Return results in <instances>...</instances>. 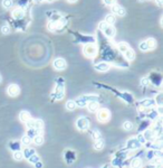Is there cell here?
I'll use <instances>...</instances> for the list:
<instances>
[{
	"label": "cell",
	"mask_w": 163,
	"mask_h": 168,
	"mask_svg": "<svg viewBox=\"0 0 163 168\" xmlns=\"http://www.w3.org/2000/svg\"><path fill=\"white\" fill-rule=\"evenodd\" d=\"M160 116H161V114H160L158 110H155V109H154V110H151V111L148 113V117H149V119H151V120H154V121H155V120H158Z\"/></svg>",
	"instance_id": "24"
},
{
	"label": "cell",
	"mask_w": 163,
	"mask_h": 168,
	"mask_svg": "<svg viewBox=\"0 0 163 168\" xmlns=\"http://www.w3.org/2000/svg\"><path fill=\"white\" fill-rule=\"evenodd\" d=\"M23 16H25V11L23 8H17L12 11V17L16 19H21L23 18Z\"/></svg>",
	"instance_id": "19"
},
{
	"label": "cell",
	"mask_w": 163,
	"mask_h": 168,
	"mask_svg": "<svg viewBox=\"0 0 163 168\" xmlns=\"http://www.w3.org/2000/svg\"><path fill=\"white\" fill-rule=\"evenodd\" d=\"M141 148V144L139 142V140L136 138H130L126 142V149L127 150H132L134 151L136 149H140Z\"/></svg>",
	"instance_id": "5"
},
{
	"label": "cell",
	"mask_w": 163,
	"mask_h": 168,
	"mask_svg": "<svg viewBox=\"0 0 163 168\" xmlns=\"http://www.w3.org/2000/svg\"><path fill=\"white\" fill-rule=\"evenodd\" d=\"M94 69L97 72H106L110 70V64L106 62H98L94 65Z\"/></svg>",
	"instance_id": "10"
},
{
	"label": "cell",
	"mask_w": 163,
	"mask_h": 168,
	"mask_svg": "<svg viewBox=\"0 0 163 168\" xmlns=\"http://www.w3.org/2000/svg\"><path fill=\"white\" fill-rule=\"evenodd\" d=\"M145 42H146L148 46H149V49H154V48L156 47V41H155L154 38H149V39H146Z\"/></svg>",
	"instance_id": "28"
},
{
	"label": "cell",
	"mask_w": 163,
	"mask_h": 168,
	"mask_svg": "<svg viewBox=\"0 0 163 168\" xmlns=\"http://www.w3.org/2000/svg\"><path fill=\"white\" fill-rule=\"evenodd\" d=\"M130 166L131 168H142V166H143L142 159L139 158V157H134V158L131 160Z\"/></svg>",
	"instance_id": "15"
},
{
	"label": "cell",
	"mask_w": 163,
	"mask_h": 168,
	"mask_svg": "<svg viewBox=\"0 0 163 168\" xmlns=\"http://www.w3.org/2000/svg\"><path fill=\"white\" fill-rule=\"evenodd\" d=\"M91 136H92V138H93L94 140L102 138V133H101V131L98 130V129H93V130H91Z\"/></svg>",
	"instance_id": "26"
},
{
	"label": "cell",
	"mask_w": 163,
	"mask_h": 168,
	"mask_svg": "<svg viewBox=\"0 0 163 168\" xmlns=\"http://www.w3.org/2000/svg\"><path fill=\"white\" fill-rule=\"evenodd\" d=\"M21 142L20 141H10L9 148L12 151H17V150H21Z\"/></svg>",
	"instance_id": "20"
},
{
	"label": "cell",
	"mask_w": 163,
	"mask_h": 168,
	"mask_svg": "<svg viewBox=\"0 0 163 168\" xmlns=\"http://www.w3.org/2000/svg\"><path fill=\"white\" fill-rule=\"evenodd\" d=\"M149 126H150V121L149 120H145L141 123V127H139V131H144L146 129H149Z\"/></svg>",
	"instance_id": "35"
},
{
	"label": "cell",
	"mask_w": 163,
	"mask_h": 168,
	"mask_svg": "<svg viewBox=\"0 0 163 168\" xmlns=\"http://www.w3.org/2000/svg\"><path fill=\"white\" fill-rule=\"evenodd\" d=\"M12 6V0H2V7L6 9H9Z\"/></svg>",
	"instance_id": "36"
},
{
	"label": "cell",
	"mask_w": 163,
	"mask_h": 168,
	"mask_svg": "<svg viewBox=\"0 0 163 168\" xmlns=\"http://www.w3.org/2000/svg\"><path fill=\"white\" fill-rule=\"evenodd\" d=\"M139 47H140V49L142 52H146L149 51V46H148V44H146V42H142L140 43V45H139Z\"/></svg>",
	"instance_id": "37"
},
{
	"label": "cell",
	"mask_w": 163,
	"mask_h": 168,
	"mask_svg": "<svg viewBox=\"0 0 163 168\" xmlns=\"http://www.w3.org/2000/svg\"><path fill=\"white\" fill-rule=\"evenodd\" d=\"M103 2H104L106 6H112V5H114L115 0H103Z\"/></svg>",
	"instance_id": "39"
},
{
	"label": "cell",
	"mask_w": 163,
	"mask_h": 168,
	"mask_svg": "<svg viewBox=\"0 0 163 168\" xmlns=\"http://www.w3.org/2000/svg\"><path fill=\"white\" fill-rule=\"evenodd\" d=\"M31 141L35 145L42 146L44 144V137H42V135H36L34 138H31Z\"/></svg>",
	"instance_id": "23"
},
{
	"label": "cell",
	"mask_w": 163,
	"mask_h": 168,
	"mask_svg": "<svg viewBox=\"0 0 163 168\" xmlns=\"http://www.w3.org/2000/svg\"><path fill=\"white\" fill-rule=\"evenodd\" d=\"M117 48H118V51L121 52V53H125L130 47H129V45H127L126 43H120V44L117 45Z\"/></svg>",
	"instance_id": "30"
},
{
	"label": "cell",
	"mask_w": 163,
	"mask_h": 168,
	"mask_svg": "<svg viewBox=\"0 0 163 168\" xmlns=\"http://www.w3.org/2000/svg\"><path fill=\"white\" fill-rule=\"evenodd\" d=\"M64 158H65L66 163L70 165V164H73L75 161V159H76V154H75V151L73 150H67L65 151V154H64Z\"/></svg>",
	"instance_id": "9"
},
{
	"label": "cell",
	"mask_w": 163,
	"mask_h": 168,
	"mask_svg": "<svg viewBox=\"0 0 163 168\" xmlns=\"http://www.w3.org/2000/svg\"><path fill=\"white\" fill-rule=\"evenodd\" d=\"M28 161L30 164H33V165H34V164H36V163H38V161H40V157H39L37 154H35V155H33L31 157H29Z\"/></svg>",
	"instance_id": "31"
},
{
	"label": "cell",
	"mask_w": 163,
	"mask_h": 168,
	"mask_svg": "<svg viewBox=\"0 0 163 168\" xmlns=\"http://www.w3.org/2000/svg\"><path fill=\"white\" fill-rule=\"evenodd\" d=\"M33 128L38 131V133H39V135H42V130H44V122H42V120H40V119H36V120H34V127Z\"/></svg>",
	"instance_id": "13"
},
{
	"label": "cell",
	"mask_w": 163,
	"mask_h": 168,
	"mask_svg": "<svg viewBox=\"0 0 163 168\" xmlns=\"http://www.w3.org/2000/svg\"><path fill=\"white\" fill-rule=\"evenodd\" d=\"M7 93L9 97H17L20 93V88H19L17 84H10L9 86L7 88Z\"/></svg>",
	"instance_id": "7"
},
{
	"label": "cell",
	"mask_w": 163,
	"mask_h": 168,
	"mask_svg": "<svg viewBox=\"0 0 163 168\" xmlns=\"http://www.w3.org/2000/svg\"><path fill=\"white\" fill-rule=\"evenodd\" d=\"M103 33L104 35L108 38H113L115 36V33H116V30H115V28L113 27L112 25H107L106 27L103 29Z\"/></svg>",
	"instance_id": "11"
},
{
	"label": "cell",
	"mask_w": 163,
	"mask_h": 168,
	"mask_svg": "<svg viewBox=\"0 0 163 168\" xmlns=\"http://www.w3.org/2000/svg\"><path fill=\"white\" fill-rule=\"evenodd\" d=\"M2 82V77H1V75H0V83Z\"/></svg>",
	"instance_id": "45"
},
{
	"label": "cell",
	"mask_w": 163,
	"mask_h": 168,
	"mask_svg": "<svg viewBox=\"0 0 163 168\" xmlns=\"http://www.w3.org/2000/svg\"><path fill=\"white\" fill-rule=\"evenodd\" d=\"M139 1H140V2H143V1H145V0H139Z\"/></svg>",
	"instance_id": "47"
},
{
	"label": "cell",
	"mask_w": 163,
	"mask_h": 168,
	"mask_svg": "<svg viewBox=\"0 0 163 168\" xmlns=\"http://www.w3.org/2000/svg\"><path fill=\"white\" fill-rule=\"evenodd\" d=\"M115 20H116V19H115V16H114V15H107L106 17H105V20H104V21L106 24H108V25H113V24L115 23Z\"/></svg>",
	"instance_id": "29"
},
{
	"label": "cell",
	"mask_w": 163,
	"mask_h": 168,
	"mask_svg": "<svg viewBox=\"0 0 163 168\" xmlns=\"http://www.w3.org/2000/svg\"><path fill=\"white\" fill-rule=\"evenodd\" d=\"M67 1H68V2H70V4H74V2H76L77 0H67Z\"/></svg>",
	"instance_id": "44"
},
{
	"label": "cell",
	"mask_w": 163,
	"mask_h": 168,
	"mask_svg": "<svg viewBox=\"0 0 163 168\" xmlns=\"http://www.w3.org/2000/svg\"><path fill=\"white\" fill-rule=\"evenodd\" d=\"M14 159L17 160V161H20L23 159V150H17V151H14Z\"/></svg>",
	"instance_id": "27"
},
{
	"label": "cell",
	"mask_w": 163,
	"mask_h": 168,
	"mask_svg": "<svg viewBox=\"0 0 163 168\" xmlns=\"http://www.w3.org/2000/svg\"><path fill=\"white\" fill-rule=\"evenodd\" d=\"M21 145H23V146H29L30 145V142H31V138H29L28 136L26 135V136H23V138H21Z\"/></svg>",
	"instance_id": "32"
},
{
	"label": "cell",
	"mask_w": 163,
	"mask_h": 168,
	"mask_svg": "<svg viewBox=\"0 0 163 168\" xmlns=\"http://www.w3.org/2000/svg\"><path fill=\"white\" fill-rule=\"evenodd\" d=\"M155 1H156V4H158V5L160 6V7H161V6L163 5V0H155Z\"/></svg>",
	"instance_id": "43"
},
{
	"label": "cell",
	"mask_w": 163,
	"mask_h": 168,
	"mask_svg": "<svg viewBox=\"0 0 163 168\" xmlns=\"http://www.w3.org/2000/svg\"><path fill=\"white\" fill-rule=\"evenodd\" d=\"M139 105L143 109H151L153 107H156V103L154 99H143L142 101L139 102Z\"/></svg>",
	"instance_id": "6"
},
{
	"label": "cell",
	"mask_w": 163,
	"mask_h": 168,
	"mask_svg": "<svg viewBox=\"0 0 163 168\" xmlns=\"http://www.w3.org/2000/svg\"><path fill=\"white\" fill-rule=\"evenodd\" d=\"M141 83H142V85H148V84H149V80L142 79V82H141Z\"/></svg>",
	"instance_id": "42"
},
{
	"label": "cell",
	"mask_w": 163,
	"mask_h": 168,
	"mask_svg": "<svg viewBox=\"0 0 163 168\" xmlns=\"http://www.w3.org/2000/svg\"><path fill=\"white\" fill-rule=\"evenodd\" d=\"M76 127L80 131H86L89 128V120L86 117H79L76 120Z\"/></svg>",
	"instance_id": "3"
},
{
	"label": "cell",
	"mask_w": 163,
	"mask_h": 168,
	"mask_svg": "<svg viewBox=\"0 0 163 168\" xmlns=\"http://www.w3.org/2000/svg\"><path fill=\"white\" fill-rule=\"evenodd\" d=\"M103 168H108V166H107V165H105V166H104Z\"/></svg>",
	"instance_id": "46"
},
{
	"label": "cell",
	"mask_w": 163,
	"mask_h": 168,
	"mask_svg": "<svg viewBox=\"0 0 163 168\" xmlns=\"http://www.w3.org/2000/svg\"><path fill=\"white\" fill-rule=\"evenodd\" d=\"M19 119H20V121L26 123V122L29 121L31 119V116H30V113L28 111H21L19 113Z\"/></svg>",
	"instance_id": "17"
},
{
	"label": "cell",
	"mask_w": 163,
	"mask_h": 168,
	"mask_svg": "<svg viewBox=\"0 0 163 168\" xmlns=\"http://www.w3.org/2000/svg\"><path fill=\"white\" fill-rule=\"evenodd\" d=\"M1 33L5 34V35H8L10 33V27L8 25H4L2 27H1Z\"/></svg>",
	"instance_id": "38"
},
{
	"label": "cell",
	"mask_w": 163,
	"mask_h": 168,
	"mask_svg": "<svg viewBox=\"0 0 163 168\" xmlns=\"http://www.w3.org/2000/svg\"><path fill=\"white\" fill-rule=\"evenodd\" d=\"M112 13L117 16H125V9L120 5H112Z\"/></svg>",
	"instance_id": "12"
},
{
	"label": "cell",
	"mask_w": 163,
	"mask_h": 168,
	"mask_svg": "<svg viewBox=\"0 0 163 168\" xmlns=\"http://www.w3.org/2000/svg\"><path fill=\"white\" fill-rule=\"evenodd\" d=\"M107 25H108V24H106V23H105V21H102V23H99V25H98V27H99V29H101V30H103L104 28L106 27Z\"/></svg>",
	"instance_id": "40"
},
{
	"label": "cell",
	"mask_w": 163,
	"mask_h": 168,
	"mask_svg": "<svg viewBox=\"0 0 163 168\" xmlns=\"http://www.w3.org/2000/svg\"><path fill=\"white\" fill-rule=\"evenodd\" d=\"M47 27H48V30H50V32H56L57 30V24L55 21H53L50 20L48 25H47Z\"/></svg>",
	"instance_id": "33"
},
{
	"label": "cell",
	"mask_w": 163,
	"mask_h": 168,
	"mask_svg": "<svg viewBox=\"0 0 163 168\" xmlns=\"http://www.w3.org/2000/svg\"><path fill=\"white\" fill-rule=\"evenodd\" d=\"M53 65H54V67L56 69V70L58 71H63L66 69V66H67V64H66V61L64 60V58H56L55 61H54V63H53Z\"/></svg>",
	"instance_id": "8"
},
{
	"label": "cell",
	"mask_w": 163,
	"mask_h": 168,
	"mask_svg": "<svg viewBox=\"0 0 163 168\" xmlns=\"http://www.w3.org/2000/svg\"><path fill=\"white\" fill-rule=\"evenodd\" d=\"M123 54H124V56H125V58L127 61H133L135 58V53L132 48H129V49H127L125 53H123Z\"/></svg>",
	"instance_id": "22"
},
{
	"label": "cell",
	"mask_w": 163,
	"mask_h": 168,
	"mask_svg": "<svg viewBox=\"0 0 163 168\" xmlns=\"http://www.w3.org/2000/svg\"><path fill=\"white\" fill-rule=\"evenodd\" d=\"M23 158L28 159L29 157H31L33 155L36 154V150L34 149V148H30V147L27 146V148H25V149L23 150Z\"/></svg>",
	"instance_id": "18"
},
{
	"label": "cell",
	"mask_w": 163,
	"mask_h": 168,
	"mask_svg": "<svg viewBox=\"0 0 163 168\" xmlns=\"http://www.w3.org/2000/svg\"><path fill=\"white\" fill-rule=\"evenodd\" d=\"M133 123L131 121H125V122H123V129L124 130H126V131H130V130H132L133 129Z\"/></svg>",
	"instance_id": "34"
},
{
	"label": "cell",
	"mask_w": 163,
	"mask_h": 168,
	"mask_svg": "<svg viewBox=\"0 0 163 168\" xmlns=\"http://www.w3.org/2000/svg\"><path fill=\"white\" fill-rule=\"evenodd\" d=\"M161 81H162V76H161L160 74H156V73L152 74V79H151V82H152L154 85H156V86L161 85Z\"/></svg>",
	"instance_id": "21"
},
{
	"label": "cell",
	"mask_w": 163,
	"mask_h": 168,
	"mask_svg": "<svg viewBox=\"0 0 163 168\" xmlns=\"http://www.w3.org/2000/svg\"><path fill=\"white\" fill-rule=\"evenodd\" d=\"M34 166H35V168H42V161H38V163L34 164Z\"/></svg>",
	"instance_id": "41"
},
{
	"label": "cell",
	"mask_w": 163,
	"mask_h": 168,
	"mask_svg": "<svg viewBox=\"0 0 163 168\" xmlns=\"http://www.w3.org/2000/svg\"><path fill=\"white\" fill-rule=\"evenodd\" d=\"M65 97V82L64 80L59 77L56 80V89L51 93L50 98L53 100H61Z\"/></svg>",
	"instance_id": "1"
},
{
	"label": "cell",
	"mask_w": 163,
	"mask_h": 168,
	"mask_svg": "<svg viewBox=\"0 0 163 168\" xmlns=\"http://www.w3.org/2000/svg\"><path fill=\"white\" fill-rule=\"evenodd\" d=\"M96 117L99 122H107L111 119V112L107 109H98L96 112Z\"/></svg>",
	"instance_id": "2"
},
{
	"label": "cell",
	"mask_w": 163,
	"mask_h": 168,
	"mask_svg": "<svg viewBox=\"0 0 163 168\" xmlns=\"http://www.w3.org/2000/svg\"><path fill=\"white\" fill-rule=\"evenodd\" d=\"M104 146H105V141H104V139H102V138H99V139H96L95 140V142H94V149L97 150V151H101V150L104 148Z\"/></svg>",
	"instance_id": "16"
},
{
	"label": "cell",
	"mask_w": 163,
	"mask_h": 168,
	"mask_svg": "<svg viewBox=\"0 0 163 168\" xmlns=\"http://www.w3.org/2000/svg\"><path fill=\"white\" fill-rule=\"evenodd\" d=\"M76 102H75L74 100H68L67 102H66V109L67 110H69V111H73V110H75L76 109Z\"/></svg>",
	"instance_id": "25"
},
{
	"label": "cell",
	"mask_w": 163,
	"mask_h": 168,
	"mask_svg": "<svg viewBox=\"0 0 163 168\" xmlns=\"http://www.w3.org/2000/svg\"><path fill=\"white\" fill-rule=\"evenodd\" d=\"M84 54L87 57H94L97 54V47L94 43H89L86 44V46L84 47Z\"/></svg>",
	"instance_id": "4"
},
{
	"label": "cell",
	"mask_w": 163,
	"mask_h": 168,
	"mask_svg": "<svg viewBox=\"0 0 163 168\" xmlns=\"http://www.w3.org/2000/svg\"><path fill=\"white\" fill-rule=\"evenodd\" d=\"M86 107L89 112L94 113V112H97V110L99 109V104H98V101H91L86 104Z\"/></svg>",
	"instance_id": "14"
}]
</instances>
